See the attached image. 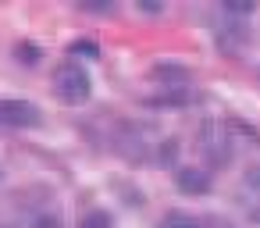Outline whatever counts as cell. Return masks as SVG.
I'll use <instances>...</instances> for the list:
<instances>
[{
    "instance_id": "6da1fadb",
    "label": "cell",
    "mask_w": 260,
    "mask_h": 228,
    "mask_svg": "<svg viewBox=\"0 0 260 228\" xmlns=\"http://www.w3.org/2000/svg\"><path fill=\"white\" fill-rule=\"evenodd\" d=\"M50 86H54V96H57L61 104H72V107L86 104V100H89V93H93L89 72H86L79 61H72V57H68V61H61V64L54 68Z\"/></svg>"
},
{
    "instance_id": "7a4b0ae2",
    "label": "cell",
    "mask_w": 260,
    "mask_h": 228,
    "mask_svg": "<svg viewBox=\"0 0 260 228\" xmlns=\"http://www.w3.org/2000/svg\"><path fill=\"white\" fill-rule=\"evenodd\" d=\"M200 153L214 164V168H224L232 160V136L221 121H207L200 125Z\"/></svg>"
},
{
    "instance_id": "3957f363",
    "label": "cell",
    "mask_w": 260,
    "mask_h": 228,
    "mask_svg": "<svg viewBox=\"0 0 260 228\" xmlns=\"http://www.w3.org/2000/svg\"><path fill=\"white\" fill-rule=\"evenodd\" d=\"M43 121V111L32 100H0V125L8 128H36Z\"/></svg>"
},
{
    "instance_id": "277c9868",
    "label": "cell",
    "mask_w": 260,
    "mask_h": 228,
    "mask_svg": "<svg viewBox=\"0 0 260 228\" xmlns=\"http://www.w3.org/2000/svg\"><path fill=\"white\" fill-rule=\"evenodd\" d=\"M210 175H207V168H196V164H182V168H175V189L178 192H185V196H203V192H210Z\"/></svg>"
},
{
    "instance_id": "5b68a950",
    "label": "cell",
    "mask_w": 260,
    "mask_h": 228,
    "mask_svg": "<svg viewBox=\"0 0 260 228\" xmlns=\"http://www.w3.org/2000/svg\"><path fill=\"white\" fill-rule=\"evenodd\" d=\"M150 79H153V82H164V86H171V89H178V82H189V68L178 64V61H157V64L150 68Z\"/></svg>"
},
{
    "instance_id": "8992f818",
    "label": "cell",
    "mask_w": 260,
    "mask_h": 228,
    "mask_svg": "<svg viewBox=\"0 0 260 228\" xmlns=\"http://www.w3.org/2000/svg\"><path fill=\"white\" fill-rule=\"evenodd\" d=\"M75 228H114V217H111L104 207H89V210L79 214Z\"/></svg>"
},
{
    "instance_id": "52a82bcc",
    "label": "cell",
    "mask_w": 260,
    "mask_h": 228,
    "mask_svg": "<svg viewBox=\"0 0 260 228\" xmlns=\"http://www.w3.org/2000/svg\"><path fill=\"white\" fill-rule=\"evenodd\" d=\"M157 228H203L189 210H168L164 217H160V224Z\"/></svg>"
},
{
    "instance_id": "ba28073f",
    "label": "cell",
    "mask_w": 260,
    "mask_h": 228,
    "mask_svg": "<svg viewBox=\"0 0 260 228\" xmlns=\"http://www.w3.org/2000/svg\"><path fill=\"white\" fill-rule=\"evenodd\" d=\"M40 57H43V50H40L36 43H29V40H22V43H15V61H18V64H25V68H32V64H40Z\"/></svg>"
},
{
    "instance_id": "9c48e42d",
    "label": "cell",
    "mask_w": 260,
    "mask_h": 228,
    "mask_svg": "<svg viewBox=\"0 0 260 228\" xmlns=\"http://www.w3.org/2000/svg\"><path fill=\"white\" fill-rule=\"evenodd\" d=\"M68 50H72V54H82V57H93V61L100 57V47H96L93 40H72Z\"/></svg>"
},
{
    "instance_id": "30bf717a",
    "label": "cell",
    "mask_w": 260,
    "mask_h": 228,
    "mask_svg": "<svg viewBox=\"0 0 260 228\" xmlns=\"http://www.w3.org/2000/svg\"><path fill=\"white\" fill-rule=\"evenodd\" d=\"M175 153H178V143H175V139H164L160 150H157V160H160V164H175Z\"/></svg>"
},
{
    "instance_id": "8fae6325",
    "label": "cell",
    "mask_w": 260,
    "mask_h": 228,
    "mask_svg": "<svg viewBox=\"0 0 260 228\" xmlns=\"http://www.w3.org/2000/svg\"><path fill=\"white\" fill-rule=\"evenodd\" d=\"M224 11H228V15H249V11H253V4H249V0H228Z\"/></svg>"
},
{
    "instance_id": "7c38bea8",
    "label": "cell",
    "mask_w": 260,
    "mask_h": 228,
    "mask_svg": "<svg viewBox=\"0 0 260 228\" xmlns=\"http://www.w3.org/2000/svg\"><path fill=\"white\" fill-rule=\"evenodd\" d=\"M32 228H61V221L54 214H36L32 217Z\"/></svg>"
},
{
    "instance_id": "4fadbf2b",
    "label": "cell",
    "mask_w": 260,
    "mask_h": 228,
    "mask_svg": "<svg viewBox=\"0 0 260 228\" xmlns=\"http://www.w3.org/2000/svg\"><path fill=\"white\" fill-rule=\"evenodd\" d=\"M79 8H82V11H100V15H104V11H111V0H82Z\"/></svg>"
},
{
    "instance_id": "5bb4252c",
    "label": "cell",
    "mask_w": 260,
    "mask_h": 228,
    "mask_svg": "<svg viewBox=\"0 0 260 228\" xmlns=\"http://www.w3.org/2000/svg\"><path fill=\"white\" fill-rule=\"evenodd\" d=\"M246 182H249L253 189H260V164H253V168H246Z\"/></svg>"
},
{
    "instance_id": "9a60e30c",
    "label": "cell",
    "mask_w": 260,
    "mask_h": 228,
    "mask_svg": "<svg viewBox=\"0 0 260 228\" xmlns=\"http://www.w3.org/2000/svg\"><path fill=\"white\" fill-rule=\"evenodd\" d=\"M139 11H153V15H157L160 4H157V0H139Z\"/></svg>"
},
{
    "instance_id": "2e32d148",
    "label": "cell",
    "mask_w": 260,
    "mask_h": 228,
    "mask_svg": "<svg viewBox=\"0 0 260 228\" xmlns=\"http://www.w3.org/2000/svg\"><path fill=\"white\" fill-rule=\"evenodd\" d=\"M0 175H4V171H0Z\"/></svg>"
}]
</instances>
